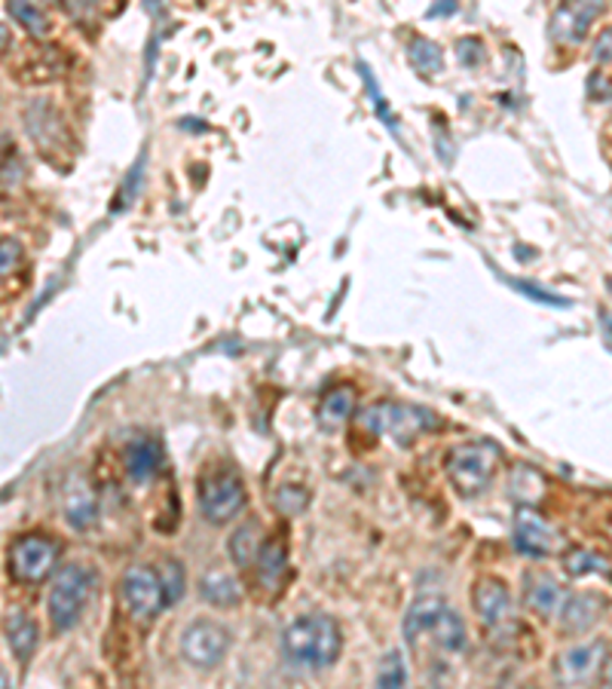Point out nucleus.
I'll return each mask as SVG.
<instances>
[{"instance_id": "nucleus-15", "label": "nucleus", "mask_w": 612, "mask_h": 689, "mask_svg": "<svg viewBox=\"0 0 612 689\" xmlns=\"http://www.w3.org/2000/svg\"><path fill=\"white\" fill-rule=\"evenodd\" d=\"M603 610H607V598L595 594V591H579V594L566 598L561 607V631L573 635V638L591 631L603 619Z\"/></svg>"}, {"instance_id": "nucleus-28", "label": "nucleus", "mask_w": 612, "mask_h": 689, "mask_svg": "<svg viewBox=\"0 0 612 689\" xmlns=\"http://www.w3.org/2000/svg\"><path fill=\"white\" fill-rule=\"evenodd\" d=\"M22 175H25V165H22L16 145L7 135H0V179L7 184H16Z\"/></svg>"}, {"instance_id": "nucleus-12", "label": "nucleus", "mask_w": 612, "mask_h": 689, "mask_svg": "<svg viewBox=\"0 0 612 689\" xmlns=\"http://www.w3.org/2000/svg\"><path fill=\"white\" fill-rule=\"evenodd\" d=\"M472 604L478 610L481 623L487 628H500L512 619V591L502 579H493L487 576L481 582H475V594H472Z\"/></svg>"}, {"instance_id": "nucleus-6", "label": "nucleus", "mask_w": 612, "mask_h": 689, "mask_svg": "<svg viewBox=\"0 0 612 689\" xmlns=\"http://www.w3.org/2000/svg\"><path fill=\"white\" fill-rule=\"evenodd\" d=\"M120 601L138 623H154L162 610L169 607V594L162 586V576L150 564H132L120 579Z\"/></svg>"}, {"instance_id": "nucleus-26", "label": "nucleus", "mask_w": 612, "mask_h": 689, "mask_svg": "<svg viewBox=\"0 0 612 689\" xmlns=\"http://www.w3.org/2000/svg\"><path fill=\"white\" fill-rule=\"evenodd\" d=\"M407 56H411V65L417 67L419 74H438L444 67V56H441V47L429 37H414L411 47H407Z\"/></svg>"}, {"instance_id": "nucleus-11", "label": "nucleus", "mask_w": 612, "mask_h": 689, "mask_svg": "<svg viewBox=\"0 0 612 689\" xmlns=\"http://www.w3.org/2000/svg\"><path fill=\"white\" fill-rule=\"evenodd\" d=\"M59 561V545L40 537V533H28L19 537L10 549V574L16 576L19 582H44L52 567Z\"/></svg>"}, {"instance_id": "nucleus-29", "label": "nucleus", "mask_w": 612, "mask_h": 689, "mask_svg": "<svg viewBox=\"0 0 612 689\" xmlns=\"http://www.w3.org/2000/svg\"><path fill=\"white\" fill-rule=\"evenodd\" d=\"M162 586H166V594H169V604H175L178 598L187 589V576H184V567L178 564L175 558H166L160 564Z\"/></svg>"}, {"instance_id": "nucleus-20", "label": "nucleus", "mask_w": 612, "mask_h": 689, "mask_svg": "<svg viewBox=\"0 0 612 689\" xmlns=\"http://www.w3.org/2000/svg\"><path fill=\"white\" fill-rule=\"evenodd\" d=\"M25 126L28 135L40 148H52L56 142H62V116L49 104L47 99H34L25 111Z\"/></svg>"}, {"instance_id": "nucleus-24", "label": "nucleus", "mask_w": 612, "mask_h": 689, "mask_svg": "<svg viewBox=\"0 0 612 689\" xmlns=\"http://www.w3.org/2000/svg\"><path fill=\"white\" fill-rule=\"evenodd\" d=\"M407 687V659L399 650H389L380 659L377 674H374V689H404Z\"/></svg>"}, {"instance_id": "nucleus-37", "label": "nucleus", "mask_w": 612, "mask_h": 689, "mask_svg": "<svg viewBox=\"0 0 612 689\" xmlns=\"http://www.w3.org/2000/svg\"><path fill=\"white\" fill-rule=\"evenodd\" d=\"M7 44H10V32H7V28H3V25H0V50H3V47H7Z\"/></svg>"}, {"instance_id": "nucleus-35", "label": "nucleus", "mask_w": 612, "mask_h": 689, "mask_svg": "<svg viewBox=\"0 0 612 689\" xmlns=\"http://www.w3.org/2000/svg\"><path fill=\"white\" fill-rule=\"evenodd\" d=\"M444 13H456V3H441L436 10H429V16H444Z\"/></svg>"}, {"instance_id": "nucleus-16", "label": "nucleus", "mask_w": 612, "mask_h": 689, "mask_svg": "<svg viewBox=\"0 0 612 689\" xmlns=\"http://www.w3.org/2000/svg\"><path fill=\"white\" fill-rule=\"evenodd\" d=\"M524 601L539 616H558L566 601V589L551 574L533 570L524 576Z\"/></svg>"}, {"instance_id": "nucleus-21", "label": "nucleus", "mask_w": 612, "mask_h": 689, "mask_svg": "<svg viewBox=\"0 0 612 689\" xmlns=\"http://www.w3.org/2000/svg\"><path fill=\"white\" fill-rule=\"evenodd\" d=\"M199 598L215 607H236L242 601V586L236 576L221 567H209L199 576Z\"/></svg>"}, {"instance_id": "nucleus-19", "label": "nucleus", "mask_w": 612, "mask_h": 689, "mask_svg": "<svg viewBox=\"0 0 612 689\" xmlns=\"http://www.w3.org/2000/svg\"><path fill=\"white\" fill-rule=\"evenodd\" d=\"M264 527L258 521H242L236 530H233V537L227 540V552H230V561L240 567V570H255V564H258V555L260 549H264Z\"/></svg>"}, {"instance_id": "nucleus-22", "label": "nucleus", "mask_w": 612, "mask_h": 689, "mask_svg": "<svg viewBox=\"0 0 612 689\" xmlns=\"http://www.w3.org/2000/svg\"><path fill=\"white\" fill-rule=\"evenodd\" d=\"M285 564H289V549H285V542L279 540V537H267L258 555V564H255L260 582H264V586H276V582L282 579V574H285Z\"/></svg>"}, {"instance_id": "nucleus-7", "label": "nucleus", "mask_w": 612, "mask_h": 689, "mask_svg": "<svg viewBox=\"0 0 612 689\" xmlns=\"http://www.w3.org/2000/svg\"><path fill=\"white\" fill-rule=\"evenodd\" d=\"M248 503L245 484L236 472H211L199 484V515L209 525H230L233 518H240L242 509Z\"/></svg>"}, {"instance_id": "nucleus-36", "label": "nucleus", "mask_w": 612, "mask_h": 689, "mask_svg": "<svg viewBox=\"0 0 612 689\" xmlns=\"http://www.w3.org/2000/svg\"><path fill=\"white\" fill-rule=\"evenodd\" d=\"M0 689H13V684H10V674L3 672V668H0Z\"/></svg>"}, {"instance_id": "nucleus-17", "label": "nucleus", "mask_w": 612, "mask_h": 689, "mask_svg": "<svg viewBox=\"0 0 612 689\" xmlns=\"http://www.w3.org/2000/svg\"><path fill=\"white\" fill-rule=\"evenodd\" d=\"M3 638H7V647L10 653L25 665L28 659L34 656L37 643H40V628L34 623L32 616L25 610H10L7 619H3Z\"/></svg>"}, {"instance_id": "nucleus-13", "label": "nucleus", "mask_w": 612, "mask_h": 689, "mask_svg": "<svg viewBox=\"0 0 612 689\" xmlns=\"http://www.w3.org/2000/svg\"><path fill=\"white\" fill-rule=\"evenodd\" d=\"M62 512L74 530H89L98 521V496L83 476H71L62 493Z\"/></svg>"}, {"instance_id": "nucleus-38", "label": "nucleus", "mask_w": 612, "mask_h": 689, "mask_svg": "<svg viewBox=\"0 0 612 689\" xmlns=\"http://www.w3.org/2000/svg\"><path fill=\"white\" fill-rule=\"evenodd\" d=\"M610 689H612V665H610Z\"/></svg>"}, {"instance_id": "nucleus-18", "label": "nucleus", "mask_w": 612, "mask_h": 689, "mask_svg": "<svg viewBox=\"0 0 612 689\" xmlns=\"http://www.w3.org/2000/svg\"><path fill=\"white\" fill-rule=\"evenodd\" d=\"M160 444L150 442V439H135V442H130V447H126V454H123V466H126V476H130L132 484H147V481H154L157 472H160Z\"/></svg>"}, {"instance_id": "nucleus-32", "label": "nucleus", "mask_w": 612, "mask_h": 689, "mask_svg": "<svg viewBox=\"0 0 612 689\" xmlns=\"http://www.w3.org/2000/svg\"><path fill=\"white\" fill-rule=\"evenodd\" d=\"M19 263H22V243L13 236H3L0 239V276H10Z\"/></svg>"}, {"instance_id": "nucleus-5", "label": "nucleus", "mask_w": 612, "mask_h": 689, "mask_svg": "<svg viewBox=\"0 0 612 689\" xmlns=\"http://www.w3.org/2000/svg\"><path fill=\"white\" fill-rule=\"evenodd\" d=\"M358 423L374 435H389L399 444H411L436 427V417L429 410L402 405V402H374L358 414Z\"/></svg>"}, {"instance_id": "nucleus-34", "label": "nucleus", "mask_w": 612, "mask_h": 689, "mask_svg": "<svg viewBox=\"0 0 612 689\" xmlns=\"http://www.w3.org/2000/svg\"><path fill=\"white\" fill-rule=\"evenodd\" d=\"M595 62H600V65L612 62V28L600 32V37L595 40Z\"/></svg>"}, {"instance_id": "nucleus-14", "label": "nucleus", "mask_w": 612, "mask_h": 689, "mask_svg": "<svg viewBox=\"0 0 612 689\" xmlns=\"http://www.w3.org/2000/svg\"><path fill=\"white\" fill-rule=\"evenodd\" d=\"M600 13H603V3H564V7H558V13L548 22L551 37L561 40V44H579Z\"/></svg>"}, {"instance_id": "nucleus-27", "label": "nucleus", "mask_w": 612, "mask_h": 689, "mask_svg": "<svg viewBox=\"0 0 612 689\" xmlns=\"http://www.w3.org/2000/svg\"><path fill=\"white\" fill-rule=\"evenodd\" d=\"M512 493H515L517 500L521 503H527V506H533L542 493H546V478L539 476L533 466H517L515 469V476H512Z\"/></svg>"}, {"instance_id": "nucleus-25", "label": "nucleus", "mask_w": 612, "mask_h": 689, "mask_svg": "<svg viewBox=\"0 0 612 689\" xmlns=\"http://www.w3.org/2000/svg\"><path fill=\"white\" fill-rule=\"evenodd\" d=\"M7 13L16 19L25 32L34 34V37H47L49 28H52V19H49V13L44 10V7H37V3H22V0H16V3H10V7H7Z\"/></svg>"}, {"instance_id": "nucleus-33", "label": "nucleus", "mask_w": 612, "mask_h": 689, "mask_svg": "<svg viewBox=\"0 0 612 689\" xmlns=\"http://www.w3.org/2000/svg\"><path fill=\"white\" fill-rule=\"evenodd\" d=\"M512 285H515L517 292H524L527 297H533V300H539V304H551V307H570V300L551 295V292L539 288V285H530V282H512Z\"/></svg>"}, {"instance_id": "nucleus-1", "label": "nucleus", "mask_w": 612, "mask_h": 689, "mask_svg": "<svg viewBox=\"0 0 612 689\" xmlns=\"http://www.w3.org/2000/svg\"><path fill=\"white\" fill-rule=\"evenodd\" d=\"M343 631L328 613H304L282 631V656L306 672H325L340 659Z\"/></svg>"}, {"instance_id": "nucleus-23", "label": "nucleus", "mask_w": 612, "mask_h": 689, "mask_svg": "<svg viewBox=\"0 0 612 689\" xmlns=\"http://www.w3.org/2000/svg\"><path fill=\"white\" fill-rule=\"evenodd\" d=\"M350 414H353V390L350 386H338V390H331L322 398V405H319V423L325 429H338L343 420H350Z\"/></svg>"}, {"instance_id": "nucleus-31", "label": "nucleus", "mask_w": 612, "mask_h": 689, "mask_svg": "<svg viewBox=\"0 0 612 689\" xmlns=\"http://www.w3.org/2000/svg\"><path fill=\"white\" fill-rule=\"evenodd\" d=\"M306 503H309V493L301 491V488H279V493H276V506H279V512H285V515L304 512Z\"/></svg>"}, {"instance_id": "nucleus-30", "label": "nucleus", "mask_w": 612, "mask_h": 689, "mask_svg": "<svg viewBox=\"0 0 612 689\" xmlns=\"http://www.w3.org/2000/svg\"><path fill=\"white\" fill-rule=\"evenodd\" d=\"M607 570V561L595 555V552H585V549H576L566 555V574L570 576H585V574H603Z\"/></svg>"}, {"instance_id": "nucleus-2", "label": "nucleus", "mask_w": 612, "mask_h": 689, "mask_svg": "<svg viewBox=\"0 0 612 689\" xmlns=\"http://www.w3.org/2000/svg\"><path fill=\"white\" fill-rule=\"evenodd\" d=\"M96 586L98 576L89 564H65L56 574L47 598L49 623L56 631H71V628L81 625L83 613L96 594Z\"/></svg>"}, {"instance_id": "nucleus-10", "label": "nucleus", "mask_w": 612, "mask_h": 689, "mask_svg": "<svg viewBox=\"0 0 612 689\" xmlns=\"http://www.w3.org/2000/svg\"><path fill=\"white\" fill-rule=\"evenodd\" d=\"M512 537H515L517 552L527 555V558H551V555H561L566 549L564 533L548 525L546 518L539 512H533L530 506H521L515 512Z\"/></svg>"}, {"instance_id": "nucleus-4", "label": "nucleus", "mask_w": 612, "mask_h": 689, "mask_svg": "<svg viewBox=\"0 0 612 689\" xmlns=\"http://www.w3.org/2000/svg\"><path fill=\"white\" fill-rule=\"evenodd\" d=\"M502 466V451L500 444L493 442H466L456 444L448 454V478L456 488V493L463 496H481Z\"/></svg>"}, {"instance_id": "nucleus-8", "label": "nucleus", "mask_w": 612, "mask_h": 689, "mask_svg": "<svg viewBox=\"0 0 612 689\" xmlns=\"http://www.w3.org/2000/svg\"><path fill=\"white\" fill-rule=\"evenodd\" d=\"M230 650V631L215 619H194L181 631V656L199 672H211L224 662Z\"/></svg>"}, {"instance_id": "nucleus-9", "label": "nucleus", "mask_w": 612, "mask_h": 689, "mask_svg": "<svg viewBox=\"0 0 612 689\" xmlns=\"http://www.w3.org/2000/svg\"><path fill=\"white\" fill-rule=\"evenodd\" d=\"M607 662V640H582L566 647L554 662V680L561 689H585L597 680Z\"/></svg>"}, {"instance_id": "nucleus-39", "label": "nucleus", "mask_w": 612, "mask_h": 689, "mask_svg": "<svg viewBox=\"0 0 612 689\" xmlns=\"http://www.w3.org/2000/svg\"><path fill=\"white\" fill-rule=\"evenodd\" d=\"M527 689H536V687H527Z\"/></svg>"}, {"instance_id": "nucleus-3", "label": "nucleus", "mask_w": 612, "mask_h": 689, "mask_svg": "<svg viewBox=\"0 0 612 689\" xmlns=\"http://www.w3.org/2000/svg\"><path fill=\"white\" fill-rule=\"evenodd\" d=\"M402 631L407 640H419L423 635H432L438 647H444L448 653H463L468 640L463 616L453 607H448L444 598H438V594H423V598H417L411 604L407 616H404Z\"/></svg>"}]
</instances>
